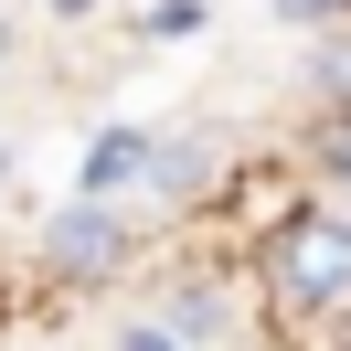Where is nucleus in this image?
<instances>
[{
	"label": "nucleus",
	"instance_id": "obj_11",
	"mask_svg": "<svg viewBox=\"0 0 351 351\" xmlns=\"http://www.w3.org/2000/svg\"><path fill=\"white\" fill-rule=\"evenodd\" d=\"M341 351H351V341H341Z\"/></svg>",
	"mask_w": 351,
	"mask_h": 351
},
{
	"label": "nucleus",
	"instance_id": "obj_1",
	"mask_svg": "<svg viewBox=\"0 0 351 351\" xmlns=\"http://www.w3.org/2000/svg\"><path fill=\"white\" fill-rule=\"evenodd\" d=\"M266 298L298 308V319H319V308L351 298V213L341 202H308V213H287L266 234Z\"/></svg>",
	"mask_w": 351,
	"mask_h": 351
},
{
	"label": "nucleus",
	"instance_id": "obj_10",
	"mask_svg": "<svg viewBox=\"0 0 351 351\" xmlns=\"http://www.w3.org/2000/svg\"><path fill=\"white\" fill-rule=\"evenodd\" d=\"M0 181H11V149H0Z\"/></svg>",
	"mask_w": 351,
	"mask_h": 351
},
{
	"label": "nucleus",
	"instance_id": "obj_5",
	"mask_svg": "<svg viewBox=\"0 0 351 351\" xmlns=\"http://www.w3.org/2000/svg\"><path fill=\"white\" fill-rule=\"evenodd\" d=\"M308 86H319V96H330V107H341V117H351V32H330V43H319V53H308Z\"/></svg>",
	"mask_w": 351,
	"mask_h": 351
},
{
	"label": "nucleus",
	"instance_id": "obj_4",
	"mask_svg": "<svg viewBox=\"0 0 351 351\" xmlns=\"http://www.w3.org/2000/svg\"><path fill=\"white\" fill-rule=\"evenodd\" d=\"M202 171H213V138H202V128H171V138H149V181H138V202H181Z\"/></svg>",
	"mask_w": 351,
	"mask_h": 351
},
{
	"label": "nucleus",
	"instance_id": "obj_9",
	"mask_svg": "<svg viewBox=\"0 0 351 351\" xmlns=\"http://www.w3.org/2000/svg\"><path fill=\"white\" fill-rule=\"evenodd\" d=\"M0 64H11V11H0Z\"/></svg>",
	"mask_w": 351,
	"mask_h": 351
},
{
	"label": "nucleus",
	"instance_id": "obj_7",
	"mask_svg": "<svg viewBox=\"0 0 351 351\" xmlns=\"http://www.w3.org/2000/svg\"><path fill=\"white\" fill-rule=\"evenodd\" d=\"M287 22H351V0H277Z\"/></svg>",
	"mask_w": 351,
	"mask_h": 351
},
{
	"label": "nucleus",
	"instance_id": "obj_6",
	"mask_svg": "<svg viewBox=\"0 0 351 351\" xmlns=\"http://www.w3.org/2000/svg\"><path fill=\"white\" fill-rule=\"evenodd\" d=\"M319 171L351 192V117H330V138H319Z\"/></svg>",
	"mask_w": 351,
	"mask_h": 351
},
{
	"label": "nucleus",
	"instance_id": "obj_3",
	"mask_svg": "<svg viewBox=\"0 0 351 351\" xmlns=\"http://www.w3.org/2000/svg\"><path fill=\"white\" fill-rule=\"evenodd\" d=\"M149 138H160V128H107V138L86 149V192H75V202H96V213L138 202V181H149Z\"/></svg>",
	"mask_w": 351,
	"mask_h": 351
},
{
	"label": "nucleus",
	"instance_id": "obj_8",
	"mask_svg": "<svg viewBox=\"0 0 351 351\" xmlns=\"http://www.w3.org/2000/svg\"><path fill=\"white\" fill-rule=\"evenodd\" d=\"M128 351H181V341H171V330H138V341H128Z\"/></svg>",
	"mask_w": 351,
	"mask_h": 351
},
{
	"label": "nucleus",
	"instance_id": "obj_2",
	"mask_svg": "<svg viewBox=\"0 0 351 351\" xmlns=\"http://www.w3.org/2000/svg\"><path fill=\"white\" fill-rule=\"evenodd\" d=\"M43 266H53V277H86V287H107L117 266H128V213L64 202V213L43 223Z\"/></svg>",
	"mask_w": 351,
	"mask_h": 351
}]
</instances>
